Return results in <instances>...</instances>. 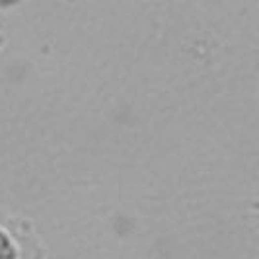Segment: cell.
Returning a JSON list of instances; mask_svg holds the SVG:
<instances>
[{
  "mask_svg": "<svg viewBox=\"0 0 259 259\" xmlns=\"http://www.w3.org/2000/svg\"><path fill=\"white\" fill-rule=\"evenodd\" d=\"M0 259H45V246L31 222L0 212Z\"/></svg>",
  "mask_w": 259,
  "mask_h": 259,
  "instance_id": "6da1fadb",
  "label": "cell"
},
{
  "mask_svg": "<svg viewBox=\"0 0 259 259\" xmlns=\"http://www.w3.org/2000/svg\"><path fill=\"white\" fill-rule=\"evenodd\" d=\"M0 47H2V35H0Z\"/></svg>",
  "mask_w": 259,
  "mask_h": 259,
  "instance_id": "7a4b0ae2",
  "label": "cell"
}]
</instances>
